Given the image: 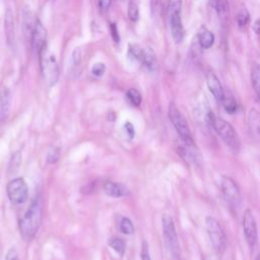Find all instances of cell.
<instances>
[{
  "instance_id": "cell-33",
  "label": "cell",
  "mask_w": 260,
  "mask_h": 260,
  "mask_svg": "<svg viewBox=\"0 0 260 260\" xmlns=\"http://www.w3.org/2000/svg\"><path fill=\"white\" fill-rule=\"evenodd\" d=\"M5 260H19L18 257V253L14 248H11L8 250V252L6 253L5 256Z\"/></svg>"
},
{
  "instance_id": "cell-15",
  "label": "cell",
  "mask_w": 260,
  "mask_h": 260,
  "mask_svg": "<svg viewBox=\"0 0 260 260\" xmlns=\"http://www.w3.org/2000/svg\"><path fill=\"white\" fill-rule=\"evenodd\" d=\"M4 30H5V36L6 40L9 45H12L14 43V19H13V14L10 9H7L5 12V17H4Z\"/></svg>"
},
{
  "instance_id": "cell-39",
  "label": "cell",
  "mask_w": 260,
  "mask_h": 260,
  "mask_svg": "<svg viewBox=\"0 0 260 260\" xmlns=\"http://www.w3.org/2000/svg\"><path fill=\"white\" fill-rule=\"evenodd\" d=\"M203 260H216L214 257H211V256H206Z\"/></svg>"
},
{
  "instance_id": "cell-1",
  "label": "cell",
  "mask_w": 260,
  "mask_h": 260,
  "mask_svg": "<svg viewBox=\"0 0 260 260\" xmlns=\"http://www.w3.org/2000/svg\"><path fill=\"white\" fill-rule=\"evenodd\" d=\"M43 206L41 195H37L30 202L25 213L19 219V234L24 241H30L37 235L43 220Z\"/></svg>"
},
{
  "instance_id": "cell-31",
  "label": "cell",
  "mask_w": 260,
  "mask_h": 260,
  "mask_svg": "<svg viewBox=\"0 0 260 260\" xmlns=\"http://www.w3.org/2000/svg\"><path fill=\"white\" fill-rule=\"evenodd\" d=\"M20 161H21V153L19 151H17L11 156V160L9 164V170H12V173L14 172L13 169H15V171H16L20 165Z\"/></svg>"
},
{
  "instance_id": "cell-23",
  "label": "cell",
  "mask_w": 260,
  "mask_h": 260,
  "mask_svg": "<svg viewBox=\"0 0 260 260\" xmlns=\"http://www.w3.org/2000/svg\"><path fill=\"white\" fill-rule=\"evenodd\" d=\"M209 5L219 14H224L229 11L228 0H208Z\"/></svg>"
},
{
  "instance_id": "cell-3",
  "label": "cell",
  "mask_w": 260,
  "mask_h": 260,
  "mask_svg": "<svg viewBox=\"0 0 260 260\" xmlns=\"http://www.w3.org/2000/svg\"><path fill=\"white\" fill-rule=\"evenodd\" d=\"M169 118L172 122L174 128L176 129L177 133L180 136L181 141L185 145H194V139L192 137L191 130L189 128L188 122L175 103H171L169 106Z\"/></svg>"
},
{
  "instance_id": "cell-36",
  "label": "cell",
  "mask_w": 260,
  "mask_h": 260,
  "mask_svg": "<svg viewBox=\"0 0 260 260\" xmlns=\"http://www.w3.org/2000/svg\"><path fill=\"white\" fill-rule=\"evenodd\" d=\"M112 4V0H99V7L102 11H107Z\"/></svg>"
},
{
  "instance_id": "cell-19",
  "label": "cell",
  "mask_w": 260,
  "mask_h": 260,
  "mask_svg": "<svg viewBox=\"0 0 260 260\" xmlns=\"http://www.w3.org/2000/svg\"><path fill=\"white\" fill-rule=\"evenodd\" d=\"M31 13L29 10L27 9H24L23 10V20H22V28H23V34L24 36L26 37L27 40H30V37H31V34H32V30H34V26H35V23H36V20L32 19L31 17Z\"/></svg>"
},
{
  "instance_id": "cell-7",
  "label": "cell",
  "mask_w": 260,
  "mask_h": 260,
  "mask_svg": "<svg viewBox=\"0 0 260 260\" xmlns=\"http://www.w3.org/2000/svg\"><path fill=\"white\" fill-rule=\"evenodd\" d=\"M220 190L225 202L233 208H238L242 203V194L238 184L228 176L220 180Z\"/></svg>"
},
{
  "instance_id": "cell-4",
  "label": "cell",
  "mask_w": 260,
  "mask_h": 260,
  "mask_svg": "<svg viewBox=\"0 0 260 260\" xmlns=\"http://www.w3.org/2000/svg\"><path fill=\"white\" fill-rule=\"evenodd\" d=\"M205 228L213 249L217 254H222L226 248V236L221 224L216 218L207 216L205 218Z\"/></svg>"
},
{
  "instance_id": "cell-18",
  "label": "cell",
  "mask_w": 260,
  "mask_h": 260,
  "mask_svg": "<svg viewBox=\"0 0 260 260\" xmlns=\"http://www.w3.org/2000/svg\"><path fill=\"white\" fill-rule=\"evenodd\" d=\"M220 103L222 104V107L226 113L234 114L237 111L238 106H237L236 99L230 90H223V94Z\"/></svg>"
},
{
  "instance_id": "cell-29",
  "label": "cell",
  "mask_w": 260,
  "mask_h": 260,
  "mask_svg": "<svg viewBox=\"0 0 260 260\" xmlns=\"http://www.w3.org/2000/svg\"><path fill=\"white\" fill-rule=\"evenodd\" d=\"M182 0H168V14L181 12Z\"/></svg>"
},
{
  "instance_id": "cell-28",
  "label": "cell",
  "mask_w": 260,
  "mask_h": 260,
  "mask_svg": "<svg viewBox=\"0 0 260 260\" xmlns=\"http://www.w3.org/2000/svg\"><path fill=\"white\" fill-rule=\"evenodd\" d=\"M60 154H61V152H60L59 147H55V146L52 147L47 154V161L49 164H55L60 158Z\"/></svg>"
},
{
  "instance_id": "cell-11",
  "label": "cell",
  "mask_w": 260,
  "mask_h": 260,
  "mask_svg": "<svg viewBox=\"0 0 260 260\" xmlns=\"http://www.w3.org/2000/svg\"><path fill=\"white\" fill-rule=\"evenodd\" d=\"M171 35L175 43H181L184 39V26L181 19V12H174L169 14Z\"/></svg>"
},
{
  "instance_id": "cell-22",
  "label": "cell",
  "mask_w": 260,
  "mask_h": 260,
  "mask_svg": "<svg viewBox=\"0 0 260 260\" xmlns=\"http://www.w3.org/2000/svg\"><path fill=\"white\" fill-rule=\"evenodd\" d=\"M108 244H109V246H110L114 251H116L119 255H121V256L124 255L126 246H125V242H124L122 239L117 238V237H113V238L109 239Z\"/></svg>"
},
{
  "instance_id": "cell-27",
  "label": "cell",
  "mask_w": 260,
  "mask_h": 260,
  "mask_svg": "<svg viewBox=\"0 0 260 260\" xmlns=\"http://www.w3.org/2000/svg\"><path fill=\"white\" fill-rule=\"evenodd\" d=\"M128 17L131 21H137L139 18V9L138 5L134 0H130L128 3Z\"/></svg>"
},
{
  "instance_id": "cell-9",
  "label": "cell",
  "mask_w": 260,
  "mask_h": 260,
  "mask_svg": "<svg viewBox=\"0 0 260 260\" xmlns=\"http://www.w3.org/2000/svg\"><path fill=\"white\" fill-rule=\"evenodd\" d=\"M242 224H243V232L249 247L254 248L258 241V230H257V222L252 210L250 209L245 210Z\"/></svg>"
},
{
  "instance_id": "cell-35",
  "label": "cell",
  "mask_w": 260,
  "mask_h": 260,
  "mask_svg": "<svg viewBox=\"0 0 260 260\" xmlns=\"http://www.w3.org/2000/svg\"><path fill=\"white\" fill-rule=\"evenodd\" d=\"M124 128H125V131H126V133L128 134L129 138L132 139V138L135 136V130H134L133 125H132L130 122H126L125 125H124Z\"/></svg>"
},
{
  "instance_id": "cell-34",
  "label": "cell",
  "mask_w": 260,
  "mask_h": 260,
  "mask_svg": "<svg viewBox=\"0 0 260 260\" xmlns=\"http://www.w3.org/2000/svg\"><path fill=\"white\" fill-rule=\"evenodd\" d=\"M110 31H111V36H112L113 40H114L116 43H119L120 37H119V34H118V28H117V26H116L115 23H111V24H110Z\"/></svg>"
},
{
  "instance_id": "cell-10",
  "label": "cell",
  "mask_w": 260,
  "mask_h": 260,
  "mask_svg": "<svg viewBox=\"0 0 260 260\" xmlns=\"http://www.w3.org/2000/svg\"><path fill=\"white\" fill-rule=\"evenodd\" d=\"M46 39H47V30L43 25V23L39 19H37L30 40H29L31 44V48L37 54H40L41 51L46 47Z\"/></svg>"
},
{
  "instance_id": "cell-38",
  "label": "cell",
  "mask_w": 260,
  "mask_h": 260,
  "mask_svg": "<svg viewBox=\"0 0 260 260\" xmlns=\"http://www.w3.org/2000/svg\"><path fill=\"white\" fill-rule=\"evenodd\" d=\"M253 30L255 31V34L260 35V19H256L253 23Z\"/></svg>"
},
{
  "instance_id": "cell-17",
  "label": "cell",
  "mask_w": 260,
  "mask_h": 260,
  "mask_svg": "<svg viewBox=\"0 0 260 260\" xmlns=\"http://www.w3.org/2000/svg\"><path fill=\"white\" fill-rule=\"evenodd\" d=\"M141 64L148 71H155L157 69V60H156L155 54L151 49L149 48L144 49V55H143Z\"/></svg>"
},
{
  "instance_id": "cell-24",
  "label": "cell",
  "mask_w": 260,
  "mask_h": 260,
  "mask_svg": "<svg viewBox=\"0 0 260 260\" xmlns=\"http://www.w3.org/2000/svg\"><path fill=\"white\" fill-rule=\"evenodd\" d=\"M126 96H127V100L129 101V103L132 106H134V107L140 106L141 101H142V96H141L140 92L137 89H135V88L128 89L127 92H126Z\"/></svg>"
},
{
  "instance_id": "cell-2",
  "label": "cell",
  "mask_w": 260,
  "mask_h": 260,
  "mask_svg": "<svg viewBox=\"0 0 260 260\" xmlns=\"http://www.w3.org/2000/svg\"><path fill=\"white\" fill-rule=\"evenodd\" d=\"M206 121L213 128L216 134L222 139V141L230 147L231 150L234 152H238L240 150L241 143L238 133L228 121L215 116L210 111L206 114Z\"/></svg>"
},
{
  "instance_id": "cell-20",
  "label": "cell",
  "mask_w": 260,
  "mask_h": 260,
  "mask_svg": "<svg viewBox=\"0 0 260 260\" xmlns=\"http://www.w3.org/2000/svg\"><path fill=\"white\" fill-rule=\"evenodd\" d=\"M251 81H252V85L256 93V96L260 102V65L259 64L255 65L252 69Z\"/></svg>"
},
{
  "instance_id": "cell-5",
  "label": "cell",
  "mask_w": 260,
  "mask_h": 260,
  "mask_svg": "<svg viewBox=\"0 0 260 260\" xmlns=\"http://www.w3.org/2000/svg\"><path fill=\"white\" fill-rule=\"evenodd\" d=\"M40 55L41 62V70L44 77V80L49 86L54 85L59 78V67L55 56L50 53L45 47Z\"/></svg>"
},
{
  "instance_id": "cell-13",
  "label": "cell",
  "mask_w": 260,
  "mask_h": 260,
  "mask_svg": "<svg viewBox=\"0 0 260 260\" xmlns=\"http://www.w3.org/2000/svg\"><path fill=\"white\" fill-rule=\"evenodd\" d=\"M104 191L105 193L110 196V197H114V198H120L126 195L127 193V188L120 183L117 182H112V181H108L104 184Z\"/></svg>"
},
{
  "instance_id": "cell-32",
  "label": "cell",
  "mask_w": 260,
  "mask_h": 260,
  "mask_svg": "<svg viewBox=\"0 0 260 260\" xmlns=\"http://www.w3.org/2000/svg\"><path fill=\"white\" fill-rule=\"evenodd\" d=\"M140 258H141V260H151L149 250H148V244H147L146 241H143V243L141 245Z\"/></svg>"
},
{
  "instance_id": "cell-14",
  "label": "cell",
  "mask_w": 260,
  "mask_h": 260,
  "mask_svg": "<svg viewBox=\"0 0 260 260\" xmlns=\"http://www.w3.org/2000/svg\"><path fill=\"white\" fill-rule=\"evenodd\" d=\"M11 94L8 88H3L0 92V121L6 120L10 112Z\"/></svg>"
},
{
  "instance_id": "cell-40",
  "label": "cell",
  "mask_w": 260,
  "mask_h": 260,
  "mask_svg": "<svg viewBox=\"0 0 260 260\" xmlns=\"http://www.w3.org/2000/svg\"><path fill=\"white\" fill-rule=\"evenodd\" d=\"M255 260H260V254H258L257 255V257H256V259Z\"/></svg>"
},
{
  "instance_id": "cell-30",
  "label": "cell",
  "mask_w": 260,
  "mask_h": 260,
  "mask_svg": "<svg viewBox=\"0 0 260 260\" xmlns=\"http://www.w3.org/2000/svg\"><path fill=\"white\" fill-rule=\"evenodd\" d=\"M105 72H106V65L102 62H98V63L93 64L91 67V73H92V75H94L96 77L103 76Z\"/></svg>"
},
{
  "instance_id": "cell-25",
  "label": "cell",
  "mask_w": 260,
  "mask_h": 260,
  "mask_svg": "<svg viewBox=\"0 0 260 260\" xmlns=\"http://www.w3.org/2000/svg\"><path fill=\"white\" fill-rule=\"evenodd\" d=\"M249 20H250L249 11L247 10V8L242 7L237 13V23H238L239 27L243 28V27L247 26V24L249 23Z\"/></svg>"
},
{
  "instance_id": "cell-21",
  "label": "cell",
  "mask_w": 260,
  "mask_h": 260,
  "mask_svg": "<svg viewBox=\"0 0 260 260\" xmlns=\"http://www.w3.org/2000/svg\"><path fill=\"white\" fill-rule=\"evenodd\" d=\"M144 55V49L139 47L138 45H129L128 49V57L134 61L141 63Z\"/></svg>"
},
{
  "instance_id": "cell-26",
  "label": "cell",
  "mask_w": 260,
  "mask_h": 260,
  "mask_svg": "<svg viewBox=\"0 0 260 260\" xmlns=\"http://www.w3.org/2000/svg\"><path fill=\"white\" fill-rule=\"evenodd\" d=\"M119 230L125 235H132L134 233L133 222L128 217H122L119 222Z\"/></svg>"
},
{
  "instance_id": "cell-8",
  "label": "cell",
  "mask_w": 260,
  "mask_h": 260,
  "mask_svg": "<svg viewBox=\"0 0 260 260\" xmlns=\"http://www.w3.org/2000/svg\"><path fill=\"white\" fill-rule=\"evenodd\" d=\"M6 191L9 200L14 204H22L27 200L28 188L22 178H15L9 181Z\"/></svg>"
},
{
  "instance_id": "cell-37",
  "label": "cell",
  "mask_w": 260,
  "mask_h": 260,
  "mask_svg": "<svg viewBox=\"0 0 260 260\" xmlns=\"http://www.w3.org/2000/svg\"><path fill=\"white\" fill-rule=\"evenodd\" d=\"M80 59H81L80 51H79V49H75L72 54V60H73L74 66H78V64L80 63Z\"/></svg>"
},
{
  "instance_id": "cell-6",
  "label": "cell",
  "mask_w": 260,
  "mask_h": 260,
  "mask_svg": "<svg viewBox=\"0 0 260 260\" xmlns=\"http://www.w3.org/2000/svg\"><path fill=\"white\" fill-rule=\"evenodd\" d=\"M161 225H162V235H164L165 243L169 251L172 253V255L177 257L180 251V246H179V238H178V234L176 231L173 217L169 214H165L161 217Z\"/></svg>"
},
{
  "instance_id": "cell-12",
  "label": "cell",
  "mask_w": 260,
  "mask_h": 260,
  "mask_svg": "<svg viewBox=\"0 0 260 260\" xmlns=\"http://www.w3.org/2000/svg\"><path fill=\"white\" fill-rule=\"evenodd\" d=\"M206 83H207V87H208L209 91L212 93L214 99L217 102H220L224 89H223L219 79L217 78V76L212 72H208L206 74Z\"/></svg>"
},
{
  "instance_id": "cell-16",
  "label": "cell",
  "mask_w": 260,
  "mask_h": 260,
  "mask_svg": "<svg viewBox=\"0 0 260 260\" xmlns=\"http://www.w3.org/2000/svg\"><path fill=\"white\" fill-rule=\"evenodd\" d=\"M197 38L200 47L205 50L211 48L214 43V35L204 26H202L198 31Z\"/></svg>"
}]
</instances>
